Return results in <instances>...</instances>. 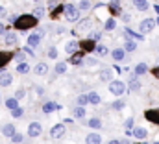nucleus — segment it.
<instances>
[{
	"mask_svg": "<svg viewBox=\"0 0 159 144\" xmlns=\"http://www.w3.org/2000/svg\"><path fill=\"white\" fill-rule=\"evenodd\" d=\"M85 144H102V137L93 131V133H89V135L85 137Z\"/></svg>",
	"mask_w": 159,
	"mask_h": 144,
	"instance_id": "obj_10",
	"label": "nucleus"
},
{
	"mask_svg": "<svg viewBox=\"0 0 159 144\" xmlns=\"http://www.w3.org/2000/svg\"><path fill=\"white\" fill-rule=\"evenodd\" d=\"M100 37H102V32L94 30V32H91V34H89V41H93V43H98V41H100Z\"/></svg>",
	"mask_w": 159,
	"mask_h": 144,
	"instance_id": "obj_36",
	"label": "nucleus"
},
{
	"mask_svg": "<svg viewBox=\"0 0 159 144\" xmlns=\"http://www.w3.org/2000/svg\"><path fill=\"white\" fill-rule=\"evenodd\" d=\"M72 116H74V118H83V116H85V109L81 107V106L74 107V111H72Z\"/></svg>",
	"mask_w": 159,
	"mask_h": 144,
	"instance_id": "obj_31",
	"label": "nucleus"
},
{
	"mask_svg": "<svg viewBox=\"0 0 159 144\" xmlns=\"http://www.w3.org/2000/svg\"><path fill=\"white\" fill-rule=\"evenodd\" d=\"M89 6H91V0H81V2H80V6H76V7H78L80 11H87V9H89Z\"/></svg>",
	"mask_w": 159,
	"mask_h": 144,
	"instance_id": "obj_43",
	"label": "nucleus"
},
{
	"mask_svg": "<svg viewBox=\"0 0 159 144\" xmlns=\"http://www.w3.org/2000/svg\"><path fill=\"white\" fill-rule=\"evenodd\" d=\"M133 6H135L139 11H146V9H148V0H133Z\"/></svg>",
	"mask_w": 159,
	"mask_h": 144,
	"instance_id": "obj_22",
	"label": "nucleus"
},
{
	"mask_svg": "<svg viewBox=\"0 0 159 144\" xmlns=\"http://www.w3.org/2000/svg\"><path fill=\"white\" fill-rule=\"evenodd\" d=\"M131 135H133L135 139H146L148 131H146L144 128H131Z\"/></svg>",
	"mask_w": 159,
	"mask_h": 144,
	"instance_id": "obj_12",
	"label": "nucleus"
},
{
	"mask_svg": "<svg viewBox=\"0 0 159 144\" xmlns=\"http://www.w3.org/2000/svg\"><path fill=\"white\" fill-rule=\"evenodd\" d=\"M13 59V54L9 52H0V69H4V65H7V61Z\"/></svg>",
	"mask_w": 159,
	"mask_h": 144,
	"instance_id": "obj_15",
	"label": "nucleus"
},
{
	"mask_svg": "<svg viewBox=\"0 0 159 144\" xmlns=\"http://www.w3.org/2000/svg\"><path fill=\"white\" fill-rule=\"evenodd\" d=\"M43 15H44V7L37 6V7H35V11H34V17H35V19H41Z\"/></svg>",
	"mask_w": 159,
	"mask_h": 144,
	"instance_id": "obj_45",
	"label": "nucleus"
},
{
	"mask_svg": "<svg viewBox=\"0 0 159 144\" xmlns=\"http://www.w3.org/2000/svg\"><path fill=\"white\" fill-rule=\"evenodd\" d=\"M109 9L115 15H120V0H109Z\"/></svg>",
	"mask_w": 159,
	"mask_h": 144,
	"instance_id": "obj_24",
	"label": "nucleus"
},
{
	"mask_svg": "<svg viewBox=\"0 0 159 144\" xmlns=\"http://www.w3.org/2000/svg\"><path fill=\"white\" fill-rule=\"evenodd\" d=\"M124 128H126V129H131V128H133V118H128V120L124 122Z\"/></svg>",
	"mask_w": 159,
	"mask_h": 144,
	"instance_id": "obj_47",
	"label": "nucleus"
},
{
	"mask_svg": "<svg viewBox=\"0 0 159 144\" xmlns=\"http://www.w3.org/2000/svg\"><path fill=\"white\" fill-rule=\"evenodd\" d=\"M156 11H157V15H159V6H156Z\"/></svg>",
	"mask_w": 159,
	"mask_h": 144,
	"instance_id": "obj_54",
	"label": "nucleus"
},
{
	"mask_svg": "<svg viewBox=\"0 0 159 144\" xmlns=\"http://www.w3.org/2000/svg\"><path fill=\"white\" fill-rule=\"evenodd\" d=\"M63 13H65V19L69 22H76V20H80V13L81 11H80L74 4H65L63 6Z\"/></svg>",
	"mask_w": 159,
	"mask_h": 144,
	"instance_id": "obj_2",
	"label": "nucleus"
},
{
	"mask_svg": "<svg viewBox=\"0 0 159 144\" xmlns=\"http://www.w3.org/2000/svg\"><path fill=\"white\" fill-rule=\"evenodd\" d=\"M46 56H48L50 59H56V57H57V48H56V46H50L48 52H46Z\"/></svg>",
	"mask_w": 159,
	"mask_h": 144,
	"instance_id": "obj_44",
	"label": "nucleus"
},
{
	"mask_svg": "<svg viewBox=\"0 0 159 144\" xmlns=\"http://www.w3.org/2000/svg\"><path fill=\"white\" fill-rule=\"evenodd\" d=\"M13 83V76L9 72H0V87H9Z\"/></svg>",
	"mask_w": 159,
	"mask_h": 144,
	"instance_id": "obj_8",
	"label": "nucleus"
},
{
	"mask_svg": "<svg viewBox=\"0 0 159 144\" xmlns=\"http://www.w3.org/2000/svg\"><path fill=\"white\" fill-rule=\"evenodd\" d=\"M117 28V22H115V19H107L106 20V24H104V30H107V32H113Z\"/></svg>",
	"mask_w": 159,
	"mask_h": 144,
	"instance_id": "obj_30",
	"label": "nucleus"
},
{
	"mask_svg": "<svg viewBox=\"0 0 159 144\" xmlns=\"http://www.w3.org/2000/svg\"><path fill=\"white\" fill-rule=\"evenodd\" d=\"M87 102H89V104H93V106H98V104L102 102V98H100V94H98V92L91 91V92L87 94Z\"/></svg>",
	"mask_w": 159,
	"mask_h": 144,
	"instance_id": "obj_11",
	"label": "nucleus"
},
{
	"mask_svg": "<svg viewBox=\"0 0 159 144\" xmlns=\"http://www.w3.org/2000/svg\"><path fill=\"white\" fill-rule=\"evenodd\" d=\"M15 131H17V128H15L13 124H6V126L2 128V133H4V137H11Z\"/></svg>",
	"mask_w": 159,
	"mask_h": 144,
	"instance_id": "obj_21",
	"label": "nucleus"
},
{
	"mask_svg": "<svg viewBox=\"0 0 159 144\" xmlns=\"http://www.w3.org/2000/svg\"><path fill=\"white\" fill-rule=\"evenodd\" d=\"M146 118L148 120H152V122H156V124H159V111H146Z\"/></svg>",
	"mask_w": 159,
	"mask_h": 144,
	"instance_id": "obj_28",
	"label": "nucleus"
},
{
	"mask_svg": "<svg viewBox=\"0 0 159 144\" xmlns=\"http://www.w3.org/2000/svg\"><path fill=\"white\" fill-rule=\"evenodd\" d=\"M22 115H24V109H22V107H19V106H17V107L11 109V116H13V118H20Z\"/></svg>",
	"mask_w": 159,
	"mask_h": 144,
	"instance_id": "obj_34",
	"label": "nucleus"
},
{
	"mask_svg": "<svg viewBox=\"0 0 159 144\" xmlns=\"http://www.w3.org/2000/svg\"><path fill=\"white\" fill-rule=\"evenodd\" d=\"M0 98H2V94H0Z\"/></svg>",
	"mask_w": 159,
	"mask_h": 144,
	"instance_id": "obj_57",
	"label": "nucleus"
},
{
	"mask_svg": "<svg viewBox=\"0 0 159 144\" xmlns=\"http://www.w3.org/2000/svg\"><path fill=\"white\" fill-rule=\"evenodd\" d=\"M4 32H6V24H2V22H0V35H2Z\"/></svg>",
	"mask_w": 159,
	"mask_h": 144,
	"instance_id": "obj_51",
	"label": "nucleus"
},
{
	"mask_svg": "<svg viewBox=\"0 0 159 144\" xmlns=\"http://www.w3.org/2000/svg\"><path fill=\"white\" fill-rule=\"evenodd\" d=\"M24 96H26V89H24V87H19V89L15 91V98H17V100H22Z\"/></svg>",
	"mask_w": 159,
	"mask_h": 144,
	"instance_id": "obj_41",
	"label": "nucleus"
},
{
	"mask_svg": "<svg viewBox=\"0 0 159 144\" xmlns=\"http://www.w3.org/2000/svg\"><path fill=\"white\" fill-rule=\"evenodd\" d=\"M124 56H126L124 48H115V50L111 52V57H113L115 61H122V59H124Z\"/></svg>",
	"mask_w": 159,
	"mask_h": 144,
	"instance_id": "obj_19",
	"label": "nucleus"
},
{
	"mask_svg": "<svg viewBox=\"0 0 159 144\" xmlns=\"http://www.w3.org/2000/svg\"><path fill=\"white\" fill-rule=\"evenodd\" d=\"M41 133H43V126H41L39 122H30V126H28V135H30L32 139H35V137H39Z\"/></svg>",
	"mask_w": 159,
	"mask_h": 144,
	"instance_id": "obj_6",
	"label": "nucleus"
},
{
	"mask_svg": "<svg viewBox=\"0 0 159 144\" xmlns=\"http://www.w3.org/2000/svg\"><path fill=\"white\" fill-rule=\"evenodd\" d=\"M65 72H67V63L65 61H59L56 65V74H65Z\"/></svg>",
	"mask_w": 159,
	"mask_h": 144,
	"instance_id": "obj_35",
	"label": "nucleus"
},
{
	"mask_svg": "<svg viewBox=\"0 0 159 144\" xmlns=\"http://www.w3.org/2000/svg\"><path fill=\"white\" fill-rule=\"evenodd\" d=\"M124 106H126V102H124V100H117V102H113V104H111V109L120 111V109H124Z\"/></svg>",
	"mask_w": 159,
	"mask_h": 144,
	"instance_id": "obj_42",
	"label": "nucleus"
},
{
	"mask_svg": "<svg viewBox=\"0 0 159 144\" xmlns=\"http://www.w3.org/2000/svg\"><path fill=\"white\" fill-rule=\"evenodd\" d=\"M148 72V65L146 63H139L137 67H135V74L137 76H143V74H146Z\"/></svg>",
	"mask_w": 159,
	"mask_h": 144,
	"instance_id": "obj_29",
	"label": "nucleus"
},
{
	"mask_svg": "<svg viewBox=\"0 0 159 144\" xmlns=\"http://www.w3.org/2000/svg\"><path fill=\"white\" fill-rule=\"evenodd\" d=\"M120 15H122V19H124V20H126V22H128V20H129V19H131V17H129V15H128V13H120Z\"/></svg>",
	"mask_w": 159,
	"mask_h": 144,
	"instance_id": "obj_50",
	"label": "nucleus"
},
{
	"mask_svg": "<svg viewBox=\"0 0 159 144\" xmlns=\"http://www.w3.org/2000/svg\"><path fill=\"white\" fill-rule=\"evenodd\" d=\"M80 56H72V57H70V63H72V65H81V63H83V54H85V52H78Z\"/></svg>",
	"mask_w": 159,
	"mask_h": 144,
	"instance_id": "obj_32",
	"label": "nucleus"
},
{
	"mask_svg": "<svg viewBox=\"0 0 159 144\" xmlns=\"http://www.w3.org/2000/svg\"><path fill=\"white\" fill-rule=\"evenodd\" d=\"M135 50H137V43L131 39H126L124 41V52H135Z\"/></svg>",
	"mask_w": 159,
	"mask_h": 144,
	"instance_id": "obj_17",
	"label": "nucleus"
},
{
	"mask_svg": "<svg viewBox=\"0 0 159 144\" xmlns=\"http://www.w3.org/2000/svg\"><path fill=\"white\" fill-rule=\"evenodd\" d=\"M34 2H39V0H34Z\"/></svg>",
	"mask_w": 159,
	"mask_h": 144,
	"instance_id": "obj_56",
	"label": "nucleus"
},
{
	"mask_svg": "<svg viewBox=\"0 0 159 144\" xmlns=\"http://www.w3.org/2000/svg\"><path fill=\"white\" fill-rule=\"evenodd\" d=\"M85 63H87V65H91V67H96V65H98V61H96V59H93V57H89Z\"/></svg>",
	"mask_w": 159,
	"mask_h": 144,
	"instance_id": "obj_48",
	"label": "nucleus"
},
{
	"mask_svg": "<svg viewBox=\"0 0 159 144\" xmlns=\"http://www.w3.org/2000/svg\"><path fill=\"white\" fill-rule=\"evenodd\" d=\"M37 22H39V19H35L34 15H20V17H17L13 20L15 30H20V32H26V30L37 26Z\"/></svg>",
	"mask_w": 159,
	"mask_h": 144,
	"instance_id": "obj_1",
	"label": "nucleus"
},
{
	"mask_svg": "<svg viewBox=\"0 0 159 144\" xmlns=\"http://www.w3.org/2000/svg\"><path fill=\"white\" fill-rule=\"evenodd\" d=\"M13 59H15L17 63H19V61H24V59H26V54H24L22 50H17V52L13 54Z\"/></svg>",
	"mask_w": 159,
	"mask_h": 144,
	"instance_id": "obj_39",
	"label": "nucleus"
},
{
	"mask_svg": "<svg viewBox=\"0 0 159 144\" xmlns=\"http://www.w3.org/2000/svg\"><path fill=\"white\" fill-rule=\"evenodd\" d=\"M17 106H19V100H17L15 96L6 100V107H7V109H13V107H17Z\"/></svg>",
	"mask_w": 159,
	"mask_h": 144,
	"instance_id": "obj_37",
	"label": "nucleus"
},
{
	"mask_svg": "<svg viewBox=\"0 0 159 144\" xmlns=\"http://www.w3.org/2000/svg\"><path fill=\"white\" fill-rule=\"evenodd\" d=\"M81 48H83V52H91V50H94V43L87 39V41H85V43L81 44Z\"/></svg>",
	"mask_w": 159,
	"mask_h": 144,
	"instance_id": "obj_38",
	"label": "nucleus"
},
{
	"mask_svg": "<svg viewBox=\"0 0 159 144\" xmlns=\"http://www.w3.org/2000/svg\"><path fill=\"white\" fill-rule=\"evenodd\" d=\"M76 104L81 106V107H85V106L89 104V102H87V94H80L78 98H76Z\"/></svg>",
	"mask_w": 159,
	"mask_h": 144,
	"instance_id": "obj_40",
	"label": "nucleus"
},
{
	"mask_svg": "<svg viewBox=\"0 0 159 144\" xmlns=\"http://www.w3.org/2000/svg\"><path fill=\"white\" fill-rule=\"evenodd\" d=\"M94 54H98L100 57H106V56L109 54V50H107L104 44H98V46H94Z\"/></svg>",
	"mask_w": 159,
	"mask_h": 144,
	"instance_id": "obj_26",
	"label": "nucleus"
},
{
	"mask_svg": "<svg viewBox=\"0 0 159 144\" xmlns=\"http://www.w3.org/2000/svg\"><path fill=\"white\" fill-rule=\"evenodd\" d=\"M78 46H80L78 41H70V43H67V46H65V52H67V54H74Z\"/></svg>",
	"mask_w": 159,
	"mask_h": 144,
	"instance_id": "obj_23",
	"label": "nucleus"
},
{
	"mask_svg": "<svg viewBox=\"0 0 159 144\" xmlns=\"http://www.w3.org/2000/svg\"><path fill=\"white\" fill-rule=\"evenodd\" d=\"M131 92H137V91H141V83H139V79L137 78H133V79H129V83L126 85Z\"/></svg>",
	"mask_w": 159,
	"mask_h": 144,
	"instance_id": "obj_18",
	"label": "nucleus"
},
{
	"mask_svg": "<svg viewBox=\"0 0 159 144\" xmlns=\"http://www.w3.org/2000/svg\"><path fill=\"white\" fill-rule=\"evenodd\" d=\"M107 144H120V141H117V139H113V141H109Z\"/></svg>",
	"mask_w": 159,
	"mask_h": 144,
	"instance_id": "obj_53",
	"label": "nucleus"
},
{
	"mask_svg": "<svg viewBox=\"0 0 159 144\" xmlns=\"http://www.w3.org/2000/svg\"><path fill=\"white\" fill-rule=\"evenodd\" d=\"M9 139H11V142H13V144H20L22 141H24V137H22V133H17V131H15V133H13V135H11Z\"/></svg>",
	"mask_w": 159,
	"mask_h": 144,
	"instance_id": "obj_33",
	"label": "nucleus"
},
{
	"mask_svg": "<svg viewBox=\"0 0 159 144\" xmlns=\"http://www.w3.org/2000/svg\"><path fill=\"white\" fill-rule=\"evenodd\" d=\"M152 72H154V76H156V78H157V79H159V67H157V69H154V70H152Z\"/></svg>",
	"mask_w": 159,
	"mask_h": 144,
	"instance_id": "obj_52",
	"label": "nucleus"
},
{
	"mask_svg": "<svg viewBox=\"0 0 159 144\" xmlns=\"http://www.w3.org/2000/svg\"><path fill=\"white\" fill-rule=\"evenodd\" d=\"M57 107H59V106L54 104V102H44V104H43V113H44V115H50V113H54Z\"/></svg>",
	"mask_w": 159,
	"mask_h": 144,
	"instance_id": "obj_13",
	"label": "nucleus"
},
{
	"mask_svg": "<svg viewBox=\"0 0 159 144\" xmlns=\"http://www.w3.org/2000/svg\"><path fill=\"white\" fill-rule=\"evenodd\" d=\"M34 72H35L37 76H44V74H48V65L41 61V63H37V65H35V69H34Z\"/></svg>",
	"mask_w": 159,
	"mask_h": 144,
	"instance_id": "obj_14",
	"label": "nucleus"
},
{
	"mask_svg": "<svg viewBox=\"0 0 159 144\" xmlns=\"http://www.w3.org/2000/svg\"><path fill=\"white\" fill-rule=\"evenodd\" d=\"M154 144H159V139H156V141H154Z\"/></svg>",
	"mask_w": 159,
	"mask_h": 144,
	"instance_id": "obj_55",
	"label": "nucleus"
},
{
	"mask_svg": "<svg viewBox=\"0 0 159 144\" xmlns=\"http://www.w3.org/2000/svg\"><path fill=\"white\" fill-rule=\"evenodd\" d=\"M43 30H37V32H34V34H30L28 37V46H32V48H37L41 44V39H43Z\"/></svg>",
	"mask_w": 159,
	"mask_h": 144,
	"instance_id": "obj_5",
	"label": "nucleus"
},
{
	"mask_svg": "<svg viewBox=\"0 0 159 144\" xmlns=\"http://www.w3.org/2000/svg\"><path fill=\"white\" fill-rule=\"evenodd\" d=\"M154 26H156V20L154 19H144V20L139 22V34L146 35V34H150L154 30Z\"/></svg>",
	"mask_w": 159,
	"mask_h": 144,
	"instance_id": "obj_4",
	"label": "nucleus"
},
{
	"mask_svg": "<svg viewBox=\"0 0 159 144\" xmlns=\"http://www.w3.org/2000/svg\"><path fill=\"white\" fill-rule=\"evenodd\" d=\"M91 26H93V20H91V19H83V20H80L78 30L80 32H83V30H89Z\"/></svg>",
	"mask_w": 159,
	"mask_h": 144,
	"instance_id": "obj_25",
	"label": "nucleus"
},
{
	"mask_svg": "<svg viewBox=\"0 0 159 144\" xmlns=\"http://www.w3.org/2000/svg\"><path fill=\"white\" fill-rule=\"evenodd\" d=\"M126 91V83L120 81V79H111L109 81V92L115 94V96H122Z\"/></svg>",
	"mask_w": 159,
	"mask_h": 144,
	"instance_id": "obj_3",
	"label": "nucleus"
},
{
	"mask_svg": "<svg viewBox=\"0 0 159 144\" xmlns=\"http://www.w3.org/2000/svg\"><path fill=\"white\" fill-rule=\"evenodd\" d=\"M89 128H93V129H100V128H102V120H100L98 116H93V118L89 120Z\"/></svg>",
	"mask_w": 159,
	"mask_h": 144,
	"instance_id": "obj_27",
	"label": "nucleus"
},
{
	"mask_svg": "<svg viewBox=\"0 0 159 144\" xmlns=\"http://www.w3.org/2000/svg\"><path fill=\"white\" fill-rule=\"evenodd\" d=\"M65 135V124H56L52 129H50V137L52 139H61Z\"/></svg>",
	"mask_w": 159,
	"mask_h": 144,
	"instance_id": "obj_7",
	"label": "nucleus"
},
{
	"mask_svg": "<svg viewBox=\"0 0 159 144\" xmlns=\"http://www.w3.org/2000/svg\"><path fill=\"white\" fill-rule=\"evenodd\" d=\"M6 15H7V11H6V7H4V6H0V19H4Z\"/></svg>",
	"mask_w": 159,
	"mask_h": 144,
	"instance_id": "obj_49",
	"label": "nucleus"
},
{
	"mask_svg": "<svg viewBox=\"0 0 159 144\" xmlns=\"http://www.w3.org/2000/svg\"><path fill=\"white\" fill-rule=\"evenodd\" d=\"M30 70H32V67H30L26 61H19V63H17V72H19V74H28Z\"/></svg>",
	"mask_w": 159,
	"mask_h": 144,
	"instance_id": "obj_16",
	"label": "nucleus"
},
{
	"mask_svg": "<svg viewBox=\"0 0 159 144\" xmlns=\"http://www.w3.org/2000/svg\"><path fill=\"white\" fill-rule=\"evenodd\" d=\"M100 79L102 81H111V78H113V70L111 69H104V70H100Z\"/></svg>",
	"mask_w": 159,
	"mask_h": 144,
	"instance_id": "obj_20",
	"label": "nucleus"
},
{
	"mask_svg": "<svg viewBox=\"0 0 159 144\" xmlns=\"http://www.w3.org/2000/svg\"><path fill=\"white\" fill-rule=\"evenodd\" d=\"M2 35H4V43H6L7 46H13V44L17 43V34H15V32H4Z\"/></svg>",
	"mask_w": 159,
	"mask_h": 144,
	"instance_id": "obj_9",
	"label": "nucleus"
},
{
	"mask_svg": "<svg viewBox=\"0 0 159 144\" xmlns=\"http://www.w3.org/2000/svg\"><path fill=\"white\" fill-rule=\"evenodd\" d=\"M20 50H22L24 54H28V56H35V54H34V48H32V46H24V48H20Z\"/></svg>",
	"mask_w": 159,
	"mask_h": 144,
	"instance_id": "obj_46",
	"label": "nucleus"
}]
</instances>
